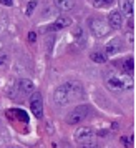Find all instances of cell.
<instances>
[{"label":"cell","instance_id":"1","mask_svg":"<svg viewBox=\"0 0 136 148\" xmlns=\"http://www.w3.org/2000/svg\"><path fill=\"white\" fill-rule=\"evenodd\" d=\"M83 98V87L76 82H67V83H61L60 87L55 88L53 92V101L56 105H68L71 101H76Z\"/></svg>","mask_w":136,"mask_h":148},{"label":"cell","instance_id":"2","mask_svg":"<svg viewBox=\"0 0 136 148\" xmlns=\"http://www.w3.org/2000/svg\"><path fill=\"white\" fill-rule=\"evenodd\" d=\"M106 87L111 90V92H126V90H131L133 88V78L131 75H118V73H109L106 75Z\"/></svg>","mask_w":136,"mask_h":148},{"label":"cell","instance_id":"3","mask_svg":"<svg viewBox=\"0 0 136 148\" xmlns=\"http://www.w3.org/2000/svg\"><path fill=\"white\" fill-rule=\"evenodd\" d=\"M88 27H90V32L95 35L96 38H103L109 34V25L106 20H103L100 17H91L88 20Z\"/></svg>","mask_w":136,"mask_h":148},{"label":"cell","instance_id":"4","mask_svg":"<svg viewBox=\"0 0 136 148\" xmlns=\"http://www.w3.org/2000/svg\"><path fill=\"white\" fill-rule=\"evenodd\" d=\"M90 115V107L88 105H78L75 107L70 113L67 115V121L68 125H78V123H82L83 120H86V116Z\"/></svg>","mask_w":136,"mask_h":148},{"label":"cell","instance_id":"5","mask_svg":"<svg viewBox=\"0 0 136 148\" xmlns=\"http://www.w3.org/2000/svg\"><path fill=\"white\" fill-rule=\"evenodd\" d=\"M75 140L76 143L85 145V147H95V133H93V130L90 127L78 128L75 133Z\"/></svg>","mask_w":136,"mask_h":148},{"label":"cell","instance_id":"6","mask_svg":"<svg viewBox=\"0 0 136 148\" xmlns=\"http://www.w3.org/2000/svg\"><path fill=\"white\" fill-rule=\"evenodd\" d=\"M30 110L33 113L35 118H41L43 116V98L38 92H33L30 97Z\"/></svg>","mask_w":136,"mask_h":148},{"label":"cell","instance_id":"7","mask_svg":"<svg viewBox=\"0 0 136 148\" xmlns=\"http://www.w3.org/2000/svg\"><path fill=\"white\" fill-rule=\"evenodd\" d=\"M70 23H71V20L68 17H58L53 23H50L43 28V32H56V30H61L65 27H70Z\"/></svg>","mask_w":136,"mask_h":148},{"label":"cell","instance_id":"8","mask_svg":"<svg viewBox=\"0 0 136 148\" xmlns=\"http://www.w3.org/2000/svg\"><path fill=\"white\" fill-rule=\"evenodd\" d=\"M108 25L109 28H120L123 25V15L120 10H111L108 15Z\"/></svg>","mask_w":136,"mask_h":148},{"label":"cell","instance_id":"9","mask_svg":"<svg viewBox=\"0 0 136 148\" xmlns=\"http://www.w3.org/2000/svg\"><path fill=\"white\" fill-rule=\"evenodd\" d=\"M121 48H123L121 40H120V38H113V40H109V43L106 45V48H105V52H106L105 55H116V53L121 52Z\"/></svg>","mask_w":136,"mask_h":148},{"label":"cell","instance_id":"10","mask_svg":"<svg viewBox=\"0 0 136 148\" xmlns=\"http://www.w3.org/2000/svg\"><path fill=\"white\" fill-rule=\"evenodd\" d=\"M18 88H20V92L23 95H28V93H33L35 92V85L32 80H28V78H22L18 82Z\"/></svg>","mask_w":136,"mask_h":148},{"label":"cell","instance_id":"11","mask_svg":"<svg viewBox=\"0 0 136 148\" xmlns=\"http://www.w3.org/2000/svg\"><path fill=\"white\" fill-rule=\"evenodd\" d=\"M120 14L124 17H131L133 15V3L131 0H120Z\"/></svg>","mask_w":136,"mask_h":148},{"label":"cell","instance_id":"12","mask_svg":"<svg viewBox=\"0 0 136 148\" xmlns=\"http://www.w3.org/2000/svg\"><path fill=\"white\" fill-rule=\"evenodd\" d=\"M55 3L63 12H68V10H71L75 7V0H55Z\"/></svg>","mask_w":136,"mask_h":148},{"label":"cell","instance_id":"13","mask_svg":"<svg viewBox=\"0 0 136 148\" xmlns=\"http://www.w3.org/2000/svg\"><path fill=\"white\" fill-rule=\"evenodd\" d=\"M73 38L76 40V43H78V45H85L86 37H85L83 27H75V28H73Z\"/></svg>","mask_w":136,"mask_h":148},{"label":"cell","instance_id":"14","mask_svg":"<svg viewBox=\"0 0 136 148\" xmlns=\"http://www.w3.org/2000/svg\"><path fill=\"white\" fill-rule=\"evenodd\" d=\"M90 58L95 62V63H105L106 62V55L103 52H91L90 53Z\"/></svg>","mask_w":136,"mask_h":148},{"label":"cell","instance_id":"15","mask_svg":"<svg viewBox=\"0 0 136 148\" xmlns=\"http://www.w3.org/2000/svg\"><path fill=\"white\" fill-rule=\"evenodd\" d=\"M113 2H115V0H91L93 7H96V8H105V7H109V5H111Z\"/></svg>","mask_w":136,"mask_h":148},{"label":"cell","instance_id":"16","mask_svg":"<svg viewBox=\"0 0 136 148\" xmlns=\"http://www.w3.org/2000/svg\"><path fill=\"white\" fill-rule=\"evenodd\" d=\"M123 70H124L128 75L133 73V58H131V57H128L126 60L123 62Z\"/></svg>","mask_w":136,"mask_h":148},{"label":"cell","instance_id":"17","mask_svg":"<svg viewBox=\"0 0 136 148\" xmlns=\"http://www.w3.org/2000/svg\"><path fill=\"white\" fill-rule=\"evenodd\" d=\"M7 62H8V55L5 52H0V67L7 65Z\"/></svg>","mask_w":136,"mask_h":148},{"label":"cell","instance_id":"18","mask_svg":"<svg viewBox=\"0 0 136 148\" xmlns=\"http://www.w3.org/2000/svg\"><path fill=\"white\" fill-rule=\"evenodd\" d=\"M35 5H37V2H35V0H32V2L28 3V7H27V15H32V12H33Z\"/></svg>","mask_w":136,"mask_h":148},{"label":"cell","instance_id":"19","mask_svg":"<svg viewBox=\"0 0 136 148\" xmlns=\"http://www.w3.org/2000/svg\"><path fill=\"white\" fill-rule=\"evenodd\" d=\"M0 3L5 5V7H12L14 5V0H0Z\"/></svg>","mask_w":136,"mask_h":148},{"label":"cell","instance_id":"20","mask_svg":"<svg viewBox=\"0 0 136 148\" xmlns=\"http://www.w3.org/2000/svg\"><path fill=\"white\" fill-rule=\"evenodd\" d=\"M121 143H124V145H131L133 143V138L129 136V138H121Z\"/></svg>","mask_w":136,"mask_h":148},{"label":"cell","instance_id":"21","mask_svg":"<svg viewBox=\"0 0 136 148\" xmlns=\"http://www.w3.org/2000/svg\"><path fill=\"white\" fill-rule=\"evenodd\" d=\"M35 38H37L35 32H30V34H28V40H30V42H35Z\"/></svg>","mask_w":136,"mask_h":148}]
</instances>
